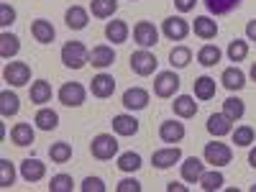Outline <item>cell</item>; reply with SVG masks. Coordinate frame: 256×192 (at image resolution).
Here are the masks:
<instances>
[{
	"instance_id": "1",
	"label": "cell",
	"mask_w": 256,
	"mask_h": 192,
	"mask_svg": "<svg viewBox=\"0 0 256 192\" xmlns=\"http://www.w3.org/2000/svg\"><path fill=\"white\" fill-rule=\"evenodd\" d=\"M62 62L70 70H82L84 64H90V52L82 41H67L62 46Z\"/></svg>"
},
{
	"instance_id": "2",
	"label": "cell",
	"mask_w": 256,
	"mask_h": 192,
	"mask_svg": "<svg viewBox=\"0 0 256 192\" xmlns=\"http://www.w3.org/2000/svg\"><path fill=\"white\" fill-rule=\"evenodd\" d=\"M90 154L100 162H108L113 156H118V141L113 134H98L90 144Z\"/></svg>"
},
{
	"instance_id": "3",
	"label": "cell",
	"mask_w": 256,
	"mask_h": 192,
	"mask_svg": "<svg viewBox=\"0 0 256 192\" xmlns=\"http://www.w3.org/2000/svg\"><path fill=\"white\" fill-rule=\"evenodd\" d=\"M202 156H205V162L208 164H212V166H226V164H230V159H233V152H230V146L228 144H220V141H212V144H205V152H202Z\"/></svg>"
},
{
	"instance_id": "4",
	"label": "cell",
	"mask_w": 256,
	"mask_h": 192,
	"mask_svg": "<svg viewBox=\"0 0 256 192\" xmlns=\"http://www.w3.org/2000/svg\"><path fill=\"white\" fill-rule=\"evenodd\" d=\"M3 80L8 84H13V88H24L31 80V67L26 62H8L6 70H3Z\"/></svg>"
},
{
	"instance_id": "5",
	"label": "cell",
	"mask_w": 256,
	"mask_h": 192,
	"mask_svg": "<svg viewBox=\"0 0 256 192\" xmlns=\"http://www.w3.org/2000/svg\"><path fill=\"white\" fill-rule=\"evenodd\" d=\"M134 41L141 46V49H152L159 44V31L152 20H138L134 26Z\"/></svg>"
},
{
	"instance_id": "6",
	"label": "cell",
	"mask_w": 256,
	"mask_h": 192,
	"mask_svg": "<svg viewBox=\"0 0 256 192\" xmlns=\"http://www.w3.org/2000/svg\"><path fill=\"white\" fill-rule=\"evenodd\" d=\"M156 56L148 52V49H138L131 54V70L138 74V77H148V74H154L156 72Z\"/></svg>"
},
{
	"instance_id": "7",
	"label": "cell",
	"mask_w": 256,
	"mask_h": 192,
	"mask_svg": "<svg viewBox=\"0 0 256 192\" xmlns=\"http://www.w3.org/2000/svg\"><path fill=\"white\" fill-rule=\"evenodd\" d=\"M177 90H180V77H177L174 70L172 72H159L154 77V92H156V98H174Z\"/></svg>"
},
{
	"instance_id": "8",
	"label": "cell",
	"mask_w": 256,
	"mask_h": 192,
	"mask_svg": "<svg viewBox=\"0 0 256 192\" xmlns=\"http://www.w3.org/2000/svg\"><path fill=\"white\" fill-rule=\"evenodd\" d=\"M84 98H88V92H84V88L80 82H64L59 88V102L67 105V108H80L84 102Z\"/></svg>"
},
{
	"instance_id": "9",
	"label": "cell",
	"mask_w": 256,
	"mask_h": 192,
	"mask_svg": "<svg viewBox=\"0 0 256 192\" xmlns=\"http://www.w3.org/2000/svg\"><path fill=\"white\" fill-rule=\"evenodd\" d=\"M162 34L169 41H182L190 34V24L184 18H180V16H169V18H164V24H162Z\"/></svg>"
},
{
	"instance_id": "10",
	"label": "cell",
	"mask_w": 256,
	"mask_h": 192,
	"mask_svg": "<svg viewBox=\"0 0 256 192\" xmlns=\"http://www.w3.org/2000/svg\"><path fill=\"white\" fill-rule=\"evenodd\" d=\"M182 162V152L177 146H169V148H159V152L152 154V164L156 169H169V166H174Z\"/></svg>"
},
{
	"instance_id": "11",
	"label": "cell",
	"mask_w": 256,
	"mask_h": 192,
	"mask_svg": "<svg viewBox=\"0 0 256 192\" xmlns=\"http://www.w3.org/2000/svg\"><path fill=\"white\" fill-rule=\"evenodd\" d=\"M208 134L216 136V138L233 134V120H230L226 113H212V116L208 118Z\"/></svg>"
},
{
	"instance_id": "12",
	"label": "cell",
	"mask_w": 256,
	"mask_h": 192,
	"mask_svg": "<svg viewBox=\"0 0 256 192\" xmlns=\"http://www.w3.org/2000/svg\"><path fill=\"white\" fill-rule=\"evenodd\" d=\"M148 105V92L144 88H128L123 92V108L126 110H144Z\"/></svg>"
},
{
	"instance_id": "13",
	"label": "cell",
	"mask_w": 256,
	"mask_h": 192,
	"mask_svg": "<svg viewBox=\"0 0 256 192\" xmlns=\"http://www.w3.org/2000/svg\"><path fill=\"white\" fill-rule=\"evenodd\" d=\"M90 90H92L95 98H110V95L116 92V80H113V74H105V72L95 74Z\"/></svg>"
},
{
	"instance_id": "14",
	"label": "cell",
	"mask_w": 256,
	"mask_h": 192,
	"mask_svg": "<svg viewBox=\"0 0 256 192\" xmlns=\"http://www.w3.org/2000/svg\"><path fill=\"white\" fill-rule=\"evenodd\" d=\"M159 138L164 144H180L184 138V126L180 120H164L159 126Z\"/></svg>"
},
{
	"instance_id": "15",
	"label": "cell",
	"mask_w": 256,
	"mask_h": 192,
	"mask_svg": "<svg viewBox=\"0 0 256 192\" xmlns=\"http://www.w3.org/2000/svg\"><path fill=\"white\" fill-rule=\"evenodd\" d=\"M64 24H67V28H72V31H82V28H88L90 16L82 6H72L67 13H64Z\"/></svg>"
},
{
	"instance_id": "16",
	"label": "cell",
	"mask_w": 256,
	"mask_h": 192,
	"mask_svg": "<svg viewBox=\"0 0 256 192\" xmlns=\"http://www.w3.org/2000/svg\"><path fill=\"white\" fill-rule=\"evenodd\" d=\"M31 34H34V38L38 41V44H52L54 36H56L52 20H46V18H36L31 24Z\"/></svg>"
},
{
	"instance_id": "17",
	"label": "cell",
	"mask_w": 256,
	"mask_h": 192,
	"mask_svg": "<svg viewBox=\"0 0 256 192\" xmlns=\"http://www.w3.org/2000/svg\"><path fill=\"white\" fill-rule=\"evenodd\" d=\"M113 62H116V52H113V46H108V44H100V46H95V49L90 52V64H92V67H98V70L110 67Z\"/></svg>"
},
{
	"instance_id": "18",
	"label": "cell",
	"mask_w": 256,
	"mask_h": 192,
	"mask_svg": "<svg viewBox=\"0 0 256 192\" xmlns=\"http://www.w3.org/2000/svg\"><path fill=\"white\" fill-rule=\"evenodd\" d=\"M180 169H182V180L195 184V182H200V177H202V172H205V164H202L198 156H187Z\"/></svg>"
},
{
	"instance_id": "19",
	"label": "cell",
	"mask_w": 256,
	"mask_h": 192,
	"mask_svg": "<svg viewBox=\"0 0 256 192\" xmlns=\"http://www.w3.org/2000/svg\"><path fill=\"white\" fill-rule=\"evenodd\" d=\"M220 82H223V88H226V90L238 92V90H244V84H246V74H244L238 67H228V70H223Z\"/></svg>"
},
{
	"instance_id": "20",
	"label": "cell",
	"mask_w": 256,
	"mask_h": 192,
	"mask_svg": "<svg viewBox=\"0 0 256 192\" xmlns=\"http://www.w3.org/2000/svg\"><path fill=\"white\" fill-rule=\"evenodd\" d=\"M113 131L118 136H136L138 134V120L128 113H120V116H113Z\"/></svg>"
},
{
	"instance_id": "21",
	"label": "cell",
	"mask_w": 256,
	"mask_h": 192,
	"mask_svg": "<svg viewBox=\"0 0 256 192\" xmlns=\"http://www.w3.org/2000/svg\"><path fill=\"white\" fill-rule=\"evenodd\" d=\"M44 174H46V164H41L38 159H24V164H20V177L26 182H38L44 180Z\"/></svg>"
},
{
	"instance_id": "22",
	"label": "cell",
	"mask_w": 256,
	"mask_h": 192,
	"mask_svg": "<svg viewBox=\"0 0 256 192\" xmlns=\"http://www.w3.org/2000/svg\"><path fill=\"white\" fill-rule=\"evenodd\" d=\"M34 138H36V134H34L31 123H16V126L10 128V141H13L16 146H31Z\"/></svg>"
},
{
	"instance_id": "23",
	"label": "cell",
	"mask_w": 256,
	"mask_h": 192,
	"mask_svg": "<svg viewBox=\"0 0 256 192\" xmlns=\"http://www.w3.org/2000/svg\"><path fill=\"white\" fill-rule=\"evenodd\" d=\"M172 108H174V116H180V118L198 116V102H195L192 95H177L174 102H172Z\"/></svg>"
},
{
	"instance_id": "24",
	"label": "cell",
	"mask_w": 256,
	"mask_h": 192,
	"mask_svg": "<svg viewBox=\"0 0 256 192\" xmlns=\"http://www.w3.org/2000/svg\"><path fill=\"white\" fill-rule=\"evenodd\" d=\"M192 28H195V34H198L200 38H205V41L218 36V24H216L210 16H198L195 24H192Z\"/></svg>"
},
{
	"instance_id": "25",
	"label": "cell",
	"mask_w": 256,
	"mask_h": 192,
	"mask_svg": "<svg viewBox=\"0 0 256 192\" xmlns=\"http://www.w3.org/2000/svg\"><path fill=\"white\" fill-rule=\"evenodd\" d=\"M105 38L113 41V44H126L128 41V24L126 20H108V26H105Z\"/></svg>"
},
{
	"instance_id": "26",
	"label": "cell",
	"mask_w": 256,
	"mask_h": 192,
	"mask_svg": "<svg viewBox=\"0 0 256 192\" xmlns=\"http://www.w3.org/2000/svg\"><path fill=\"white\" fill-rule=\"evenodd\" d=\"M28 98H31V102H36V105L49 102V100H52V84H49L46 80H36V82H31Z\"/></svg>"
},
{
	"instance_id": "27",
	"label": "cell",
	"mask_w": 256,
	"mask_h": 192,
	"mask_svg": "<svg viewBox=\"0 0 256 192\" xmlns=\"http://www.w3.org/2000/svg\"><path fill=\"white\" fill-rule=\"evenodd\" d=\"M18 52H20L18 36L10 34V31H3V34H0V56H3V59H13Z\"/></svg>"
},
{
	"instance_id": "28",
	"label": "cell",
	"mask_w": 256,
	"mask_h": 192,
	"mask_svg": "<svg viewBox=\"0 0 256 192\" xmlns=\"http://www.w3.org/2000/svg\"><path fill=\"white\" fill-rule=\"evenodd\" d=\"M216 90H218V84H216V80H212V77L202 74V77L195 80V98H198V100L216 98Z\"/></svg>"
},
{
	"instance_id": "29",
	"label": "cell",
	"mask_w": 256,
	"mask_h": 192,
	"mask_svg": "<svg viewBox=\"0 0 256 192\" xmlns=\"http://www.w3.org/2000/svg\"><path fill=\"white\" fill-rule=\"evenodd\" d=\"M18 108H20V100H18L16 92H10V90H3V92H0V116H3V118H10V116L18 113Z\"/></svg>"
},
{
	"instance_id": "30",
	"label": "cell",
	"mask_w": 256,
	"mask_h": 192,
	"mask_svg": "<svg viewBox=\"0 0 256 192\" xmlns=\"http://www.w3.org/2000/svg\"><path fill=\"white\" fill-rule=\"evenodd\" d=\"M198 184L205 192H216V190H220L226 184V177H223V172H218V166H212V172H202V177H200Z\"/></svg>"
},
{
	"instance_id": "31",
	"label": "cell",
	"mask_w": 256,
	"mask_h": 192,
	"mask_svg": "<svg viewBox=\"0 0 256 192\" xmlns=\"http://www.w3.org/2000/svg\"><path fill=\"white\" fill-rule=\"evenodd\" d=\"M34 123H36V128H41V131H54V128L59 126V116H56V110H52V108H41V110L36 113Z\"/></svg>"
},
{
	"instance_id": "32",
	"label": "cell",
	"mask_w": 256,
	"mask_h": 192,
	"mask_svg": "<svg viewBox=\"0 0 256 192\" xmlns=\"http://www.w3.org/2000/svg\"><path fill=\"white\" fill-rule=\"evenodd\" d=\"M49 156H52L54 164H67V162L72 159V144H67V141L52 144V146H49Z\"/></svg>"
},
{
	"instance_id": "33",
	"label": "cell",
	"mask_w": 256,
	"mask_h": 192,
	"mask_svg": "<svg viewBox=\"0 0 256 192\" xmlns=\"http://www.w3.org/2000/svg\"><path fill=\"white\" fill-rule=\"evenodd\" d=\"M90 10L95 18H113V13L118 10V0H92Z\"/></svg>"
},
{
	"instance_id": "34",
	"label": "cell",
	"mask_w": 256,
	"mask_h": 192,
	"mask_svg": "<svg viewBox=\"0 0 256 192\" xmlns=\"http://www.w3.org/2000/svg\"><path fill=\"white\" fill-rule=\"evenodd\" d=\"M220 49L216 44H205L200 52H198V62L202 64V67H216V64L220 62Z\"/></svg>"
},
{
	"instance_id": "35",
	"label": "cell",
	"mask_w": 256,
	"mask_h": 192,
	"mask_svg": "<svg viewBox=\"0 0 256 192\" xmlns=\"http://www.w3.org/2000/svg\"><path fill=\"white\" fill-rule=\"evenodd\" d=\"M223 113L236 123V120H241L244 118V113H246V105H244V100L241 98H228L226 102H223Z\"/></svg>"
},
{
	"instance_id": "36",
	"label": "cell",
	"mask_w": 256,
	"mask_h": 192,
	"mask_svg": "<svg viewBox=\"0 0 256 192\" xmlns=\"http://www.w3.org/2000/svg\"><path fill=\"white\" fill-rule=\"evenodd\" d=\"M241 0H205V8L212 13V16H226L230 13L233 8H238Z\"/></svg>"
},
{
	"instance_id": "37",
	"label": "cell",
	"mask_w": 256,
	"mask_h": 192,
	"mask_svg": "<svg viewBox=\"0 0 256 192\" xmlns=\"http://www.w3.org/2000/svg\"><path fill=\"white\" fill-rule=\"evenodd\" d=\"M190 62H192V52L187 46H174L169 52V64H172L174 70H184Z\"/></svg>"
},
{
	"instance_id": "38",
	"label": "cell",
	"mask_w": 256,
	"mask_h": 192,
	"mask_svg": "<svg viewBox=\"0 0 256 192\" xmlns=\"http://www.w3.org/2000/svg\"><path fill=\"white\" fill-rule=\"evenodd\" d=\"M118 169L120 172H136V169H141V154L138 152H123L118 156Z\"/></svg>"
},
{
	"instance_id": "39",
	"label": "cell",
	"mask_w": 256,
	"mask_h": 192,
	"mask_svg": "<svg viewBox=\"0 0 256 192\" xmlns=\"http://www.w3.org/2000/svg\"><path fill=\"white\" fill-rule=\"evenodd\" d=\"M248 56V41L244 38H233L228 44V59L230 62H244Z\"/></svg>"
},
{
	"instance_id": "40",
	"label": "cell",
	"mask_w": 256,
	"mask_h": 192,
	"mask_svg": "<svg viewBox=\"0 0 256 192\" xmlns=\"http://www.w3.org/2000/svg\"><path fill=\"white\" fill-rule=\"evenodd\" d=\"M254 138H256V134H254L251 126H238L236 131H233V144L236 146H251Z\"/></svg>"
},
{
	"instance_id": "41",
	"label": "cell",
	"mask_w": 256,
	"mask_h": 192,
	"mask_svg": "<svg viewBox=\"0 0 256 192\" xmlns=\"http://www.w3.org/2000/svg\"><path fill=\"white\" fill-rule=\"evenodd\" d=\"M72 187H74V180L70 174H54L49 182V192H72Z\"/></svg>"
},
{
	"instance_id": "42",
	"label": "cell",
	"mask_w": 256,
	"mask_h": 192,
	"mask_svg": "<svg viewBox=\"0 0 256 192\" xmlns=\"http://www.w3.org/2000/svg\"><path fill=\"white\" fill-rule=\"evenodd\" d=\"M16 182V169L8 159H0V187L8 190L10 184Z\"/></svg>"
},
{
	"instance_id": "43",
	"label": "cell",
	"mask_w": 256,
	"mask_h": 192,
	"mask_svg": "<svg viewBox=\"0 0 256 192\" xmlns=\"http://www.w3.org/2000/svg\"><path fill=\"white\" fill-rule=\"evenodd\" d=\"M82 192H105V182L100 177H88L82 184H80Z\"/></svg>"
},
{
	"instance_id": "44",
	"label": "cell",
	"mask_w": 256,
	"mask_h": 192,
	"mask_svg": "<svg viewBox=\"0 0 256 192\" xmlns=\"http://www.w3.org/2000/svg\"><path fill=\"white\" fill-rule=\"evenodd\" d=\"M13 24H16V10H13L8 3H3V6H0V26L8 28V26H13Z\"/></svg>"
},
{
	"instance_id": "45",
	"label": "cell",
	"mask_w": 256,
	"mask_h": 192,
	"mask_svg": "<svg viewBox=\"0 0 256 192\" xmlns=\"http://www.w3.org/2000/svg\"><path fill=\"white\" fill-rule=\"evenodd\" d=\"M116 190H118V192H141V182L134 180V177H128V180H120V182L116 184Z\"/></svg>"
},
{
	"instance_id": "46",
	"label": "cell",
	"mask_w": 256,
	"mask_h": 192,
	"mask_svg": "<svg viewBox=\"0 0 256 192\" xmlns=\"http://www.w3.org/2000/svg\"><path fill=\"white\" fill-rule=\"evenodd\" d=\"M195 3L198 0H174V8L180 13H190V10H195Z\"/></svg>"
},
{
	"instance_id": "47",
	"label": "cell",
	"mask_w": 256,
	"mask_h": 192,
	"mask_svg": "<svg viewBox=\"0 0 256 192\" xmlns=\"http://www.w3.org/2000/svg\"><path fill=\"white\" fill-rule=\"evenodd\" d=\"M246 38H248V41H254V44H256V18H254V20H248V24H246Z\"/></svg>"
},
{
	"instance_id": "48",
	"label": "cell",
	"mask_w": 256,
	"mask_h": 192,
	"mask_svg": "<svg viewBox=\"0 0 256 192\" xmlns=\"http://www.w3.org/2000/svg\"><path fill=\"white\" fill-rule=\"evenodd\" d=\"M166 192H187V187L180 184V182H169V184H166Z\"/></svg>"
},
{
	"instance_id": "49",
	"label": "cell",
	"mask_w": 256,
	"mask_h": 192,
	"mask_svg": "<svg viewBox=\"0 0 256 192\" xmlns=\"http://www.w3.org/2000/svg\"><path fill=\"white\" fill-rule=\"evenodd\" d=\"M248 164H251V166L256 169V146H254L251 152H248Z\"/></svg>"
},
{
	"instance_id": "50",
	"label": "cell",
	"mask_w": 256,
	"mask_h": 192,
	"mask_svg": "<svg viewBox=\"0 0 256 192\" xmlns=\"http://www.w3.org/2000/svg\"><path fill=\"white\" fill-rule=\"evenodd\" d=\"M248 74H251V80H254V82H256V62H254V64H251V72H248Z\"/></svg>"
}]
</instances>
